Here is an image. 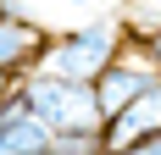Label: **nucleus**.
I'll list each match as a JSON object with an SVG mask.
<instances>
[{
	"mask_svg": "<svg viewBox=\"0 0 161 155\" xmlns=\"http://www.w3.org/2000/svg\"><path fill=\"white\" fill-rule=\"evenodd\" d=\"M0 155H50V127L28 111V100L17 89L0 105Z\"/></svg>",
	"mask_w": 161,
	"mask_h": 155,
	"instance_id": "6",
	"label": "nucleus"
},
{
	"mask_svg": "<svg viewBox=\"0 0 161 155\" xmlns=\"http://www.w3.org/2000/svg\"><path fill=\"white\" fill-rule=\"evenodd\" d=\"M156 72H161V67L150 61L145 50L133 45V39H122V50H117L111 61H106V67L95 72V100H100V111H106V122H111V116H117L122 105H128V100H133L139 89H145V83H150Z\"/></svg>",
	"mask_w": 161,
	"mask_h": 155,
	"instance_id": "3",
	"label": "nucleus"
},
{
	"mask_svg": "<svg viewBox=\"0 0 161 155\" xmlns=\"http://www.w3.org/2000/svg\"><path fill=\"white\" fill-rule=\"evenodd\" d=\"M61 6H95V0H61Z\"/></svg>",
	"mask_w": 161,
	"mask_h": 155,
	"instance_id": "11",
	"label": "nucleus"
},
{
	"mask_svg": "<svg viewBox=\"0 0 161 155\" xmlns=\"http://www.w3.org/2000/svg\"><path fill=\"white\" fill-rule=\"evenodd\" d=\"M122 39H128V33H122L117 11H111V17H95V22H72V28H61V33H50V39H45L39 67H45V72H56V78L95 83V72L111 61L117 50H122Z\"/></svg>",
	"mask_w": 161,
	"mask_h": 155,
	"instance_id": "2",
	"label": "nucleus"
},
{
	"mask_svg": "<svg viewBox=\"0 0 161 155\" xmlns=\"http://www.w3.org/2000/svg\"><path fill=\"white\" fill-rule=\"evenodd\" d=\"M17 94L28 100V111L50 133H67V127H106V111L95 100V83H78V78H56L45 67H28L17 78Z\"/></svg>",
	"mask_w": 161,
	"mask_h": 155,
	"instance_id": "1",
	"label": "nucleus"
},
{
	"mask_svg": "<svg viewBox=\"0 0 161 155\" xmlns=\"http://www.w3.org/2000/svg\"><path fill=\"white\" fill-rule=\"evenodd\" d=\"M145 133H161V72L106 122V155L122 150V144H133V139H145Z\"/></svg>",
	"mask_w": 161,
	"mask_h": 155,
	"instance_id": "5",
	"label": "nucleus"
},
{
	"mask_svg": "<svg viewBox=\"0 0 161 155\" xmlns=\"http://www.w3.org/2000/svg\"><path fill=\"white\" fill-rule=\"evenodd\" d=\"M45 39H50V28L33 22L28 11H0V72L22 78L28 67H39Z\"/></svg>",
	"mask_w": 161,
	"mask_h": 155,
	"instance_id": "4",
	"label": "nucleus"
},
{
	"mask_svg": "<svg viewBox=\"0 0 161 155\" xmlns=\"http://www.w3.org/2000/svg\"><path fill=\"white\" fill-rule=\"evenodd\" d=\"M117 22H122L128 39H150L161 28V0H122L117 6Z\"/></svg>",
	"mask_w": 161,
	"mask_h": 155,
	"instance_id": "7",
	"label": "nucleus"
},
{
	"mask_svg": "<svg viewBox=\"0 0 161 155\" xmlns=\"http://www.w3.org/2000/svg\"><path fill=\"white\" fill-rule=\"evenodd\" d=\"M50 155H106V127H67V133H50Z\"/></svg>",
	"mask_w": 161,
	"mask_h": 155,
	"instance_id": "8",
	"label": "nucleus"
},
{
	"mask_svg": "<svg viewBox=\"0 0 161 155\" xmlns=\"http://www.w3.org/2000/svg\"><path fill=\"white\" fill-rule=\"evenodd\" d=\"M111 155H161V133H145V139L122 144V150H111Z\"/></svg>",
	"mask_w": 161,
	"mask_h": 155,
	"instance_id": "9",
	"label": "nucleus"
},
{
	"mask_svg": "<svg viewBox=\"0 0 161 155\" xmlns=\"http://www.w3.org/2000/svg\"><path fill=\"white\" fill-rule=\"evenodd\" d=\"M11 89H17V78H11V72H0V105L11 100Z\"/></svg>",
	"mask_w": 161,
	"mask_h": 155,
	"instance_id": "10",
	"label": "nucleus"
}]
</instances>
